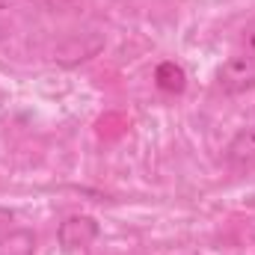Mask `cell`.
<instances>
[{
	"mask_svg": "<svg viewBox=\"0 0 255 255\" xmlns=\"http://www.w3.org/2000/svg\"><path fill=\"white\" fill-rule=\"evenodd\" d=\"M98 223L92 220V217H83V214H77V217H68L60 223V229H57V238H60V247L68 250V253H74V250H86L95 238H98Z\"/></svg>",
	"mask_w": 255,
	"mask_h": 255,
	"instance_id": "7a4b0ae2",
	"label": "cell"
},
{
	"mask_svg": "<svg viewBox=\"0 0 255 255\" xmlns=\"http://www.w3.org/2000/svg\"><path fill=\"white\" fill-rule=\"evenodd\" d=\"M45 12H54V15H68V12H77L83 6V0H36Z\"/></svg>",
	"mask_w": 255,
	"mask_h": 255,
	"instance_id": "8992f818",
	"label": "cell"
},
{
	"mask_svg": "<svg viewBox=\"0 0 255 255\" xmlns=\"http://www.w3.org/2000/svg\"><path fill=\"white\" fill-rule=\"evenodd\" d=\"M226 157L235 166H250V163H255V125L241 128L232 136V142L226 148Z\"/></svg>",
	"mask_w": 255,
	"mask_h": 255,
	"instance_id": "3957f363",
	"label": "cell"
},
{
	"mask_svg": "<svg viewBox=\"0 0 255 255\" xmlns=\"http://www.w3.org/2000/svg\"><path fill=\"white\" fill-rule=\"evenodd\" d=\"M0 255H36V238L27 229L0 235Z\"/></svg>",
	"mask_w": 255,
	"mask_h": 255,
	"instance_id": "277c9868",
	"label": "cell"
},
{
	"mask_svg": "<svg viewBox=\"0 0 255 255\" xmlns=\"http://www.w3.org/2000/svg\"><path fill=\"white\" fill-rule=\"evenodd\" d=\"M217 80H220L223 92H229V95H244V92L255 89V54L247 51V54L229 57L220 68Z\"/></svg>",
	"mask_w": 255,
	"mask_h": 255,
	"instance_id": "6da1fadb",
	"label": "cell"
},
{
	"mask_svg": "<svg viewBox=\"0 0 255 255\" xmlns=\"http://www.w3.org/2000/svg\"><path fill=\"white\" fill-rule=\"evenodd\" d=\"M9 223H12V211H0V235H6L3 229H6Z\"/></svg>",
	"mask_w": 255,
	"mask_h": 255,
	"instance_id": "52a82bcc",
	"label": "cell"
},
{
	"mask_svg": "<svg viewBox=\"0 0 255 255\" xmlns=\"http://www.w3.org/2000/svg\"><path fill=\"white\" fill-rule=\"evenodd\" d=\"M154 80H157V86H160L163 92H184V86H187L184 68H181L178 63H172V60H166V63L157 65Z\"/></svg>",
	"mask_w": 255,
	"mask_h": 255,
	"instance_id": "5b68a950",
	"label": "cell"
}]
</instances>
